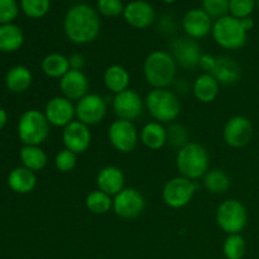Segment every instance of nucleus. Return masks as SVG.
Instances as JSON below:
<instances>
[{
  "mask_svg": "<svg viewBox=\"0 0 259 259\" xmlns=\"http://www.w3.org/2000/svg\"><path fill=\"white\" fill-rule=\"evenodd\" d=\"M101 19L98 10L81 3L71 7L63 19V32L75 45H88L100 34Z\"/></svg>",
  "mask_w": 259,
  "mask_h": 259,
  "instance_id": "1",
  "label": "nucleus"
},
{
  "mask_svg": "<svg viewBox=\"0 0 259 259\" xmlns=\"http://www.w3.org/2000/svg\"><path fill=\"white\" fill-rule=\"evenodd\" d=\"M147 83L153 89H168L176 80L177 63L166 51H153L147 56L143 65Z\"/></svg>",
  "mask_w": 259,
  "mask_h": 259,
  "instance_id": "2",
  "label": "nucleus"
},
{
  "mask_svg": "<svg viewBox=\"0 0 259 259\" xmlns=\"http://www.w3.org/2000/svg\"><path fill=\"white\" fill-rule=\"evenodd\" d=\"M209 166V153L206 148L197 142H189L177 152L176 167L180 176L196 181L206 175Z\"/></svg>",
  "mask_w": 259,
  "mask_h": 259,
  "instance_id": "3",
  "label": "nucleus"
},
{
  "mask_svg": "<svg viewBox=\"0 0 259 259\" xmlns=\"http://www.w3.org/2000/svg\"><path fill=\"white\" fill-rule=\"evenodd\" d=\"M144 105L149 115L158 123H172L181 114V101L168 89H152L146 96Z\"/></svg>",
  "mask_w": 259,
  "mask_h": 259,
  "instance_id": "4",
  "label": "nucleus"
},
{
  "mask_svg": "<svg viewBox=\"0 0 259 259\" xmlns=\"http://www.w3.org/2000/svg\"><path fill=\"white\" fill-rule=\"evenodd\" d=\"M50 126L43 111L30 109L18 121V136L24 146H40L50 136Z\"/></svg>",
  "mask_w": 259,
  "mask_h": 259,
  "instance_id": "5",
  "label": "nucleus"
},
{
  "mask_svg": "<svg viewBox=\"0 0 259 259\" xmlns=\"http://www.w3.org/2000/svg\"><path fill=\"white\" fill-rule=\"evenodd\" d=\"M212 38L215 42L224 50L235 51L242 48L247 43L248 32L243 28L240 19L225 15L214 22L211 29Z\"/></svg>",
  "mask_w": 259,
  "mask_h": 259,
  "instance_id": "6",
  "label": "nucleus"
},
{
  "mask_svg": "<svg viewBox=\"0 0 259 259\" xmlns=\"http://www.w3.org/2000/svg\"><path fill=\"white\" fill-rule=\"evenodd\" d=\"M247 207L237 199L224 200L218 206L217 224L228 235L240 234L247 227Z\"/></svg>",
  "mask_w": 259,
  "mask_h": 259,
  "instance_id": "7",
  "label": "nucleus"
},
{
  "mask_svg": "<svg viewBox=\"0 0 259 259\" xmlns=\"http://www.w3.org/2000/svg\"><path fill=\"white\" fill-rule=\"evenodd\" d=\"M196 190L195 181L182 176L174 177L164 184L162 200L171 209H182L192 201Z\"/></svg>",
  "mask_w": 259,
  "mask_h": 259,
  "instance_id": "8",
  "label": "nucleus"
},
{
  "mask_svg": "<svg viewBox=\"0 0 259 259\" xmlns=\"http://www.w3.org/2000/svg\"><path fill=\"white\" fill-rule=\"evenodd\" d=\"M108 138L114 149L120 153H131L138 146L139 132L133 121L116 119L110 124Z\"/></svg>",
  "mask_w": 259,
  "mask_h": 259,
  "instance_id": "9",
  "label": "nucleus"
},
{
  "mask_svg": "<svg viewBox=\"0 0 259 259\" xmlns=\"http://www.w3.org/2000/svg\"><path fill=\"white\" fill-rule=\"evenodd\" d=\"M108 113V103L99 94L89 93L76 103V118L86 125L101 123Z\"/></svg>",
  "mask_w": 259,
  "mask_h": 259,
  "instance_id": "10",
  "label": "nucleus"
},
{
  "mask_svg": "<svg viewBox=\"0 0 259 259\" xmlns=\"http://www.w3.org/2000/svg\"><path fill=\"white\" fill-rule=\"evenodd\" d=\"M146 209V199L137 189H124L113 197V211L121 219H136Z\"/></svg>",
  "mask_w": 259,
  "mask_h": 259,
  "instance_id": "11",
  "label": "nucleus"
},
{
  "mask_svg": "<svg viewBox=\"0 0 259 259\" xmlns=\"http://www.w3.org/2000/svg\"><path fill=\"white\" fill-rule=\"evenodd\" d=\"M224 142L232 148H242L253 138V124L247 116L235 115L228 119L223 129Z\"/></svg>",
  "mask_w": 259,
  "mask_h": 259,
  "instance_id": "12",
  "label": "nucleus"
},
{
  "mask_svg": "<svg viewBox=\"0 0 259 259\" xmlns=\"http://www.w3.org/2000/svg\"><path fill=\"white\" fill-rule=\"evenodd\" d=\"M114 114L121 120L133 121L138 119L143 114L144 101L142 96L137 91L128 89V90L114 95L113 103Z\"/></svg>",
  "mask_w": 259,
  "mask_h": 259,
  "instance_id": "13",
  "label": "nucleus"
},
{
  "mask_svg": "<svg viewBox=\"0 0 259 259\" xmlns=\"http://www.w3.org/2000/svg\"><path fill=\"white\" fill-rule=\"evenodd\" d=\"M43 113L51 125L56 128H66L75 120L76 105L65 96H55L47 101Z\"/></svg>",
  "mask_w": 259,
  "mask_h": 259,
  "instance_id": "14",
  "label": "nucleus"
},
{
  "mask_svg": "<svg viewBox=\"0 0 259 259\" xmlns=\"http://www.w3.org/2000/svg\"><path fill=\"white\" fill-rule=\"evenodd\" d=\"M123 17L132 28L146 29L156 20V12L147 0H132L124 8Z\"/></svg>",
  "mask_w": 259,
  "mask_h": 259,
  "instance_id": "15",
  "label": "nucleus"
},
{
  "mask_svg": "<svg viewBox=\"0 0 259 259\" xmlns=\"http://www.w3.org/2000/svg\"><path fill=\"white\" fill-rule=\"evenodd\" d=\"M62 142L66 149L76 154L85 153L91 144V132L89 125L73 120L62 132Z\"/></svg>",
  "mask_w": 259,
  "mask_h": 259,
  "instance_id": "16",
  "label": "nucleus"
},
{
  "mask_svg": "<svg viewBox=\"0 0 259 259\" xmlns=\"http://www.w3.org/2000/svg\"><path fill=\"white\" fill-rule=\"evenodd\" d=\"M212 24H214L212 19L201 8L190 9L182 18V29L187 37L192 39H201L210 34Z\"/></svg>",
  "mask_w": 259,
  "mask_h": 259,
  "instance_id": "17",
  "label": "nucleus"
},
{
  "mask_svg": "<svg viewBox=\"0 0 259 259\" xmlns=\"http://www.w3.org/2000/svg\"><path fill=\"white\" fill-rule=\"evenodd\" d=\"M172 56L177 66L184 68H195L199 66L202 52L196 39L184 37L172 43Z\"/></svg>",
  "mask_w": 259,
  "mask_h": 259,
  "instance_id": "18",
  "label": "nucleus"
},
{
  "mask_svg": "<svg viewBox=\"0 0 259 259\" xmlns=\"http://www.w3.org/2000/svg\"><path fill=\"white\" fill-rule=\"evenodd\" d=\"M90 81L83 71L70 70L60 78V90L62 96L71 101H78L89 94Z\"/></svg>",
  "mask_w": 259,
  "mask_h": 259,
  "instance_id": "19",
  "label": "nucleus"
},
{
  "mask_svg": "<svg viewBox=\"0 0 259 259\" xmlns=\"http://www.w3.org/2000/svg\"><path fill=\"white\" fill-rule=\"evenodd\" d=\"M96 185L98 190L114 197L125 189V176L119 167L105 166L96 176Z\"/></svg>",
  "mask_w": 259,
  "mask_h": 259,
  "instance_id": "20",
  "label": "nucleus"
},
{
  "mask_svg": "<svg viewBox=\"0 0 259 259\" xmlns=\"http://www.w3.org/2000/svg\"><path fill=\"white\" fill-rule=\"evenodd\" d=\"M211 75L222 85H234L240 80L242 68H240L239 63L235 62L233 58L220 56V57H217V65H215Z\"/></svg>",
  "mask_w": 259,
  "mask_h": 259,
  "instance_id": "21",
  "label": "nucleus"
},
{
  "mask_svg": "<svg viewBox=\"0 0 259 259\" xmlns=\"http://www.w3.org/2000/svg\"><path fill=\"white\" fill-rule=\"evenodd\" d=\"M220 91V83L211 73H201L197 76L192 85L194 96L202 104L212 103L218 98Z\"/></svg>",
  "mask_w": 259,
  "mask_h": 259,
  "instance_id": "22",
  "label": "nucleus"
},
{
  "mask_svg": "<svg viewBox=\"0 0 259 259\" xmlns=\"http://www.w3.org/2000/svg\"><path fill=\"white\" fill-rule=\"evenodd\" d=\"M139 139L146 148L159 151L167 144V129L158 121H149L142 128Z\"/></svg>",
  "mask_w": 259,
  "mask_h": 259,
  "instance_id": "23",
  "label": "nucleus"
},
{
  "mask_svg": "<svg viewBox=\"0 0 259 259\" xmlns=\"http://www.w3.org/2000/svg\"><path fill=\"white\" fill-rule=\"evenodd\" d=\"M104 85L114 95L128 90L131 85V73L124 66L111 65L104 72Z\"/></svg>",
  "mask_w": 259,
  "mask_h": 259,
  "instance_id": "24",
  "label": "nucleus"
},
{
  "mask_svg": "<svg viewBox=\"0 0 259 259\" xmlns=\"http://www.w3.org/2000/svg\"><path fill=\"white\" fill-rule=\"evenodd\" d=\"M8 185L17 194H29L37 186V176L25 167H17L8 176Z\"/></svg>",
  "mask_w": 259,
  "mask_h": 259,
  "instance_id": "25",
  "label": "nucleus"
},
{
  "mask_svg": "<svg viewBox=\"0 0 259 259\" xmlns=\"http://www.w3.org/2000/svg\"><path fill=\"white\" fill-rule=\"evenodd\" d=\"M33 82V75L28 67L23 65H17L8 71L5 76V85L8 90L15 94H22L29 90Z\"/></svg>",
  "mask_w": 259,
  "mask_h": 259,
  "instance_id": "26",
  "label": "nucleus"
},
{
  "mask_svg": "<svg viewBox=\"0 0 259 259\" xmlns=\"http://www.w3.org/2000/svg\"><path fill=\"white\" fill-rule=\"evenodd\" d=\"M24 43V34L18 25L9 24L0 25V51L2 52H15Z\"/></svg>",
  "mask_w": 259,
  "mask_h": 259,
  "instance_id": "27",
  "label": "nucleus"
},
{
  "mask_svg": "<svg viewBox=\"0 0 259 259\" xmlns=\"http://www.w3.org/2000/svg\"><path fill=\"white\" fill-rule=\"evenodd\" d=\"M43 73L51 78H62L70 68L68 57L62 53H50L46 56L40 63Z\"/></svg>",
  "mask_w": 259,
  "mask_h": 259,
  "instance_id": "28",
  "label": "nucleus"
},
{
  "mask_svg": "<svg viewBox=\"0 0 259 259\" xmlns=\"http://www.w3.org/2000/svg\"><path fill=\"white\" fill-rule=\"evenodd\" d=\"M19 156L23 167L33 172L42 171L48 163L47 153L39 146H24L20 149Z\"/></svg>",
  "mask_w": 259,
  "mask_h": 259,
  "instance_id": "29",
  "label": "nucleus"
},
{
  "mask_svg": "<svg viewBox=\"0 0 259 259\" xmlns=\"http://www.w3.org/2000/svg\"><path fill=\"white\" fill-rule=\"evenodd\" d=\"M202 185L210 194H224L230 187V177L223 169H209L202 177Z\"/></svg>",
  "mask_w": 259,
  "mask_h": 259,
  "instance_id": "30",
  "label": "nucleus"
},
{
  "mask_svg": "<svg viewBox=\"0 0 259 259\" xmlns=\"http://www.w3.org/2000/svg\"><path fill=\"white\" fill-rule=\"evenodd\" d=\"M85 206L91 214H108L110 210H113V197L100 190H95L86 196Z\"/></svg>",
  "mask_w": 259,
  "mask_h": 259,
  "instance_id": "31",
  "label": "nucleus"
},
{
  "mask_svg": "<svg viewBox=\"0 0 259 259\" xmlns=\"http://www.w3.org/2000/svg\"><path fill=\"white\" fill-rule=\"evenodd\" d=\"M223 253L227 259H243L247 253V242L242 234H230L223 244Z\"/></svg>",
  "mask_w": 259,
  "mask_h": 259,
  "instance_id": "32",
  "label": "nucleus"
},
{
  "mask_svg": "<svg viewBox=\"0 0 259 259\" xmlns=\"http://www.w3.org/2000/svg\"><path fill=\"white\" fill-rule=\"evenodd\" d=\"M20 9L28 18L39 19L51 9V0H20Z\"/></svg>",
  "mask_w": 259,
  "mask_h": 259,
  "instance_id": "33",
  "label": "nucleus"
},
{
  "mask_svg": "<svg viewBox=\"0 0 259 259\" xmlns=\"http://www.w3.org/2000/svg\"><path fill=\"white\" fill-rule=\"evenodd\" d=\"M255 7L257 0H229V15L237 19L252 17Z\"/></svg>",
  "mask_w": 259,
  "mask_h": 259,
  "instance_id": "34",
  "label": "nucleus"
},
{
  "mask_svg": "<svg viewBox=\"0 0 259 259\" xmlns=\"http://www.w3.org/2000/svg\"><path fill=\"white\" fill-rule=\"evenodd\" d=\"M76 166H77V154L73 152L63 148L56 154L55 167L57 171L62 172V174H68V172L73 171Z\"/></svg>",
  "mask_w": 259,
  "mask_h": 259,
  "instance_id": "35",
  "label": "nucleus"
},
{
  "mask_svg": "<svg viewBox=\"0 0 259 259\" xmlns=\"http://www.w3.org/2000/svg\"><path fill=\"white\" fill-rule=\"evenodd\" d=\"M202 10L211 19H219L229 14V0H202Z\"/></svg>",
  "mask_w": 259,
  "mask_h": 259,
  "instance_id": "36",
  "label": "nucleus"
},
{
  "mask_svg": "<svg viewBox=\"0 0 259 259\" xmlns=\"http://www.w3.org/2000/svg\"><path fill=\"white\" fill-rule=\"evenodd\" d=\"M124 8L125 5L121 0H98L96 3L98 13L106 18H116L123 15Z\"/></svg>",
  "mask_w": 259,
  "mask_h": 259,
  "instance_id": "37",
  "label": "nucleus"
},
{
  "mask_svg": "<svg viewBox=\"0 0 259 259\" xmlns=\"http://www.w3.org/2000/svg\"><path fill=\"white\" fill-rule=\"evenodd\" d=\"M167 143L172 144L179 149L189 143V134L185 126L180 124H171L167 129Z\"/></svg>",
  "mask_w": 259,
  "mask_h": 259,
  "instance_id": "38",
  "label": "nucleus"
},
{
  "mask_svg": "<svg viewBox=\"0 0 259 259\" xmlns=\"http://www.w3.org/2000/svg\"><path fill=\"white\" fill-rule=\"evenodd\" d=\"M19 13L17 0H0V25L9 24Z\"/></svg>",
  "mask_w": 259,
  "mask_h": 259,
  "instance_id": "39",
  "label": "nucleus"
},
{
  "mask_svg": "<svg viewBox=\"0 0 259 259\" xmlns=\"http://www.w3.org/2000/svg\"><path fill=\"white\" fill-rule=\"evenodd\" d=\"M215 65H217V57L215 56L209 55V53H202L199 66L204 70V72L211 73L212 70L215 68Z\"/></svg>",
  "mask_w": 259,
  "mask_h": 259,
  "instance_id": "40",
  "label": "nucleus"
},
{
  "mask_svg": "<svg viewBox=\"0 0 259 259\" xmlns=\"http://www.w3.org/2000/svg\"><path fill=\"white\" fill-rule=\"evenodd\" d=\"M68 62H70L71 70L82 71L83 67L86 66V58L85 56L81 55V53H72V55L68 57Z\"/></svg>",
  "mask_w": 259,
  "mask_h": 259,
  "instance_id": "41",
  "label": "nucleus"
},
{
  "mask_svg": "<svg viewBox=\"0 0 259 259\" xmlns=\"http://www.w3.org/2000/svg\"><path fill=\"white\" fill-rule=\"evenodd\" d=\"M240 23H242V25H243V28L245 29V32H249V30H252L253 27H254V20H253L252 17L243 18V19H240Z\"/></svg>",
  "mask_w": 259,
  "mask_h": 259,
  "instance_id": "42",
  "label": "nucleus"
},
{
  "mask_svg": "<svg viewBox=\"0 0 259 259\" xmlns=\"http://www.w3.org/2000/svg\"><path fill=\"white\" fill-rule=\"evenodd\" d=\"M7 123H8L7 111H5L3 108H0V131H2V129L7 125Z\"/></svg>",
  "mask_w": 259,
  "mask_h": 259,
  "instance_id": "43",
  "label": "nucleus"
},
{
  "mask_svg": "<svg viewBox=\"0 0 259 259\" xmlns=\"http://www.w3.org/2000/svg\"><path fill=\"white\" fill-rule=\"evenodd\" d=\"M161 2H163L164 4H174V3H176L177 0H161Z\"/></svg>",
  "mask_w": 259,
  "mask_h": 259,
  "instance_id": "44",
  "label": "nucleus"
},
{
  "mask_svg": "<svg viewBox=\"0 0 259 259\" xmlns=\"http://www.w3.org/2000/svg\"><path fill=\"white\" fill-rule=\"evenodd\" d=\"M257 8H258V12H259V0H257Z\"/></svg>",
  "mask_w": 259,
  "mask_h": 259,
  "instance_id": "45",
  "label": "nucleus"
}]
</instances>
